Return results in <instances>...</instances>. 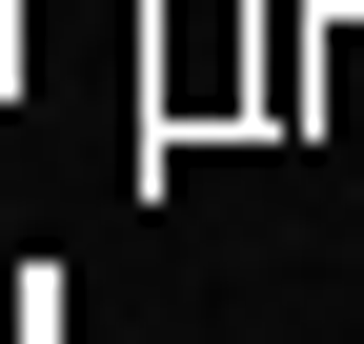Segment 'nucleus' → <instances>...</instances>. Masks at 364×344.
Returning a JSON list of instances; mask_svg holds the SVG:
<instances>
[{"mask_svg":"<svg viewBox=\"0 0 364 344\" xmlns=\"http://www.w3.org/2000/svg\"><path fill=\"white\" fill-rule=\"evenodd\" d=\"M142 102H162V142H203L223 102H263V21H182L162 61H142Z\"/></svg>","mask_w":364,"mask_h":344,"instance_id":"1","label":"nucleus"},{"mask_svg":"<svg viewBox=\"0 0 364 344\" xmlns=\"http://www.w3.org/2000/svg\"><path fill=\"white\" fill-rule=\"evenodd\" d=\"M0 102H21V0H0Z\"/></svg>","mask_w":364,"mask_h":344,"instance_id":"2","label":"nucleus"}]
</instances>
